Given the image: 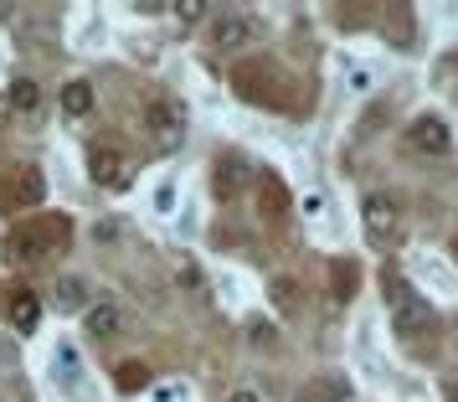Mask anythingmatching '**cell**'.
Masks as SVG:
<instances>
[{
  "mask_svg": "<svg viewBox=\"0 0 458 402\" xmlns=\"http://www.w3.org/2000/svg\"><path fill=\"white\" fill-rule=\"evenodd\" d=\"M232 88H237V98H248V104H263V108H289V78H284V67L268 63V57H248V63L232 67Z\"/></svg>",
  "mask_w": 458,
  "mask_h": 402,
  "instance_id": "6da1fadb",
  "label": "cell"
},
{
  "mask_svg": "<svg viewBox=\"0 0 458 402\" xmlns=\"http://www.w3.org/2000/svg\"><path fill=\"white\" fill-rule=\"evenodd\" d=\"M67 237H72V222L57 217V212H42L37 222H26V227L11 233V253L21 258V263H37V258H47V253H63Z\"/></svg>",
  "mask_w": 458,
  "mask_h": 402,
  "instance_id": "7a4b0ae2",
  "label": "cell"
},
{
  "mask_svg": "<svg viewBox=\"0 0 458 402\" xmlns=\"http://www.w3.org/2000/svg\"><path fill=\"white\" fill-rule=\"evenodd\" d=\"M381 289H386V310H392V325H396V336H422L428 325H433V315H428V304L417 299V289L407 284L402 274H386L381 278Z\"/></svg>",
  "mask_w": 458,
  "mask_h": 402,
  "instance_id": "3957f363",
  "label": "cell"
},
{
  "mask_svg": "<svg viewBox=\"0 0 458 402\" xmlns=\"http://www.w3.org/2000/svg\"><path fill=\"white\" fill-rule=\"evenodd\" d=\"M47 201V175L42 166H11L5 181H0V207H16V212H31Z\"/></svg>",
  "mask_w": 458,
  "mask_h": 402,
  "instance_id": "277c9868",
  "label": "cell"
},
{
  "mask_svg": "<svg viewBox=\"0 0 458 402\" xmlns=\"http://www.w3.org/2000/svg\"><path fill=\"white\" fill-rule=\"evenodd\" d=\"M360 222H366V237H371V243H392L396 227H402V207H396V196L371 191V196L360 201Z\"/></svg>",
  "mask_w": 458,
  "mask_h": 402,
  "instance_id": "5b68a950",
  "label": "cell"
},
{
  "mask_svg": "<svg viewBox=\"0 0 458 402\" xmlns=\"http://www.w3.org/2000/svg\"><path fill=\"white\" fill-rule=\"evenodd\" d=\"M407 145L422 150V155H448L454 150V134H448V124L437 114H417L412 129H407Z\"/></svg>",
  "mask_w": 458,
  "mask_h": 402,
  "instance_id": "8992f818",
  "label": "cell"
},
{
  "mask_svg": "<svg viewBox=\"0 0 458 402\" xmlns=\"http://www.w3.org/2000/svg\"><path fill=\"white\" fill-rule=\"evenodd\" d=\"M88 175H93L104 191H114V186L129 181V166H124V155H119L114 145H93L88 150Z\"/></svg>",
  "mask_w": 458,
  "mask_h": 402,
  "instance_id": "52a82bcc",
  "label": "cell"
},
{
  "mask_svg": "<svg viewBox=\"0 0 458 402\" xmlns=\"http://www.w3.org/2000/svg\"><path fill=\"white\" fill-rule=\"evenodd\" d=\"M145 124H149V134H160V140H175V134L186 129V108L175 104V98H155V104L145 108Z\"/></svg>",
  "mask_w": 458,
  "mask_h": 402,
  "instance_id": "ba28073f",
  "label": "cell"
},
{
  "mask_svg": "<svg viewBox=\"0 0 458 402\" xmlns=\"http://www.w3.org/2000/svg\"><path fill=\"white\" fill-rule=\"evenodd\" d=\"M258 37V26L248 16H216L211 21V47H222V52H237V47H248Z\"/></svg>",
  "mask_w": 458,
  "mask_h": 402,
  "instance_id": "9c48e42d",
  "label": "cell"
},
{
  "mask_svg": "<svg viewBox=\"0 0 458 402\" xmlns=\"http://www.w3.org/2000/svg\"><path fill=\"white\" fill-rule=\"evenodd\" d=\"M5 315H11V325H16L21 336H31V330L42 325V295H37V289H16L11 304H5Z\"/></svg>",
  "mask_w": 458,
  "mask_h": 402,
  "instance_id": "30bf717a",
  "label": "cell"
},
{
  "mask_svg": "<svg viewBox=\"0 0 458 402\" xmlns=\"http://www.w3.org/2000/svg\"><path fill=\"white\" fill-rule=\"evenodd\" d=\"M124 330V315L114 310V304H93V310H83V336L93 340H114Z\"/></svg>",
  "mask_w": 458,
  "mask_h": 402,
  "instance_id": "8fae6325",
  "label": "cell"
},
{
  "mask_svg": "<svg viewBox=\"0 0 458 402\" xmlns=\"http://www.w3.org/2000/svg\"><path fill=\"white\" fill-rule=\"evenodd\" d=\"M5 104L16 108L21 119H37V114H42V83H37V78H16L11 93H5Z\"/></svg>",
  "mask_w": 458,
  "mask_h": 402,
  "instance_id": "7c38bea8",
  "label": "cell"
},
{
  "mask_svg": "<svg viewBox=\"0 0 458 402\" xmlns=\"http://www.w3.org/2000/svg\"><path fill=\"white\" fill-rule=\"evenodd\" d=\"M63 114H67V119L93 114V83H88V78H67V83H63Z\"/></svg>",
  "mask_w": 458,
  "mask_h": 402,
  "instance_id": "4fadbf2b",
  "label": "cell"
},
{
  "mask_svg": "<svg viewBox=\"0 0 458 402\" xmlns=\"http://www.w3.org/2000/svg\"><path fill=\"white\" fill-rule=\"evenodd\" d=\"M258 201H263V212L268 217L289 212V196H284V186H278V175H258Z\"/></svg>",
  "mask_w": 458,
  "mask_h": 402,
  "instance_id": "5bb4252c",
  "label": "cell"
},
{
  "mask_svg": "<svg viewBox=\"0 0 458 402\" xmlns=\"http://www.w3.org/2000/svg\"><path fill=\"white\" fill-rule=\"evenodd\" d=\"M114 387H119V392H145L149 387V366L145 361H124V366L114 372Z\"/></svg>",
  "mask_w": 458,
  "mask_h": 402,
  "instance_id": "9a60e30c",
  "label": "cell"
},
{
  "mask_svg": "<svg viewBox=\"0 0 458 402\" xmlns=\"http://www.w3.org/2000/svg\"><path fill=\"white\" fill-rule=\"evenodd\" d=\"M237 191H242V166H237V160H222V166H216V196L232 201Z\"/></svg>",
  "mask_w": 458,
  "mask_h": 402,
  "instance_id": "2e32d148",
  "label": "cell"
},
{
  "mask_svg": "<svg viewBox=\"0 0 458 402\" xmlns=\"http://www.w3.org/2000/svg\"><path fill=\"white\" fill-rule=\"evenodd\" d=\"M83 299H88V284H78V278H63L57 284V304L63 310H83Z\"/></svg>",
  "mask_w": 458,
  "mask_h": 402,
  "instance_id": "e0dca14e",
  "label": "cell"
},
{
  "mask_svg": "<svg viewBox=\"0 0 458 402\" xmlns=\"http://www.w3.org/2000/svg\"><path fill=\"white\" fill-rule=\"evenodd\" d=\"M170 207H175V186L165 181V186L155 191V212H170Z\"/></svg>",
  "mask_w": 458,
  "mask_h": 402,
  "instance_id": "ac0fdd59",
  "label": "cell"
},
{
  "mask_svg": "<svg viewBox=\"0 0 458 402\" xmlns=\"http://www.w3.org/2000/svg\"><path fill=\"white\" fill-rule=\"evenodd\" d=\"M273 299H278L284 310H293V284H289V278H278V284H273Z\"/></svg>",
  "mask_w": 458,
  "mask_h": 402,
  "instance_id": "d6986e66",
  "label": "cell"
},
{
  "mask_svg": "<svg viewBox=\"0 0 458 402\" xmlns=\"http://www.w3.org/2000/svg\"><path fill=\"white\" fill-rule=\"evenodd\" d=\"M175 11H181V21H201V0H181Z\"/></svg>",
  "mask_w": 458,
  "mask_h": 402,
  "instance_id": "ffe728a7",
  "label": "cell"
},
{
  "mask_svg": "<svg viewBox=\"0 0 458 402\" xmlns=\"http://www.w3.org/2000/svg\"><path fill=\"white\" fill-rule=\"evenodd\" d=\"M252 340H258V346H273V330H268V325H263V320L252 325Z\"/></svg>",
  "mask_w": 458,
  "mask_h": 402,
  "instance_id": "44dd1931",
  "label": "cell"
},
{
  "mask_svg": "<svg viewBox=\"0 0 458 402\" xmlns=\"http://www.w3.org/2000/svg\"><path fill=\"white\" fill-rule=\"evenodd\" d=\"M155 398H160V402H181L186 392H181V387H155Z\"/></svg>",
  "mask_w": 458,
  "mask_h": 402,
  "instance_id": "7402d4cb",
  "label": "cell"
},
{
  "mask_svg": "<svg viewBox=\"0 0 458 402\" xmlns=\"http://www.w3.org/2000/svg\"><path fill=\"white\" fill-rule=\"evenodd\" d=\"M232 402H263L258 392H232Z\"/></svg>",
  "mask_w": 458,
  "mask_h": 402,
  "instance_id": "603a6c76",
  "label": "cell"
},
{
  "mask_svg": "<svg viewBox=\"0 0 458 402\" xmlns=\"http://www.w3.org/2000/svg\"><path fill=\"white\" fill-rule=\"evenodd\" d=\"M454 258H458V233H454Z\"/></svg>",
  "mask_w": 458,
  "mask_h": 402,
  "instance_id": "cb8c5ba5",
  "label": "cell"
}]
</instances>
